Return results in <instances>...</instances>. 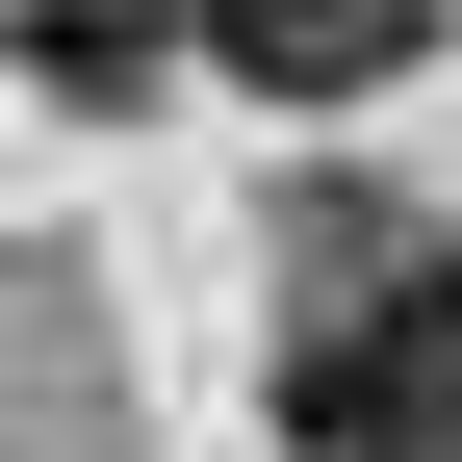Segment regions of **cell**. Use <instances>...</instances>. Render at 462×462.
<instances>
[{
    "instance_id": "2",
    "label": "cell",
    "mask_w": 462,
    "mask_h": 462,
    "mask_svg": "<svg viewBox=\"0 0 462 462\" xmlns=\"http://www.w3.org/2000/svg\"><path fill=\"white\" fill-rule=\"evenodd\" d=\"M180 26H206L257 103H385V78L437 51V0H180Z\"/></svg>"
},
{
    "instance_id": "3",
    "label": "cell",
    "mask_w": 462,
    "mask_h": 462,
    "mask_svg": "<svg viewBox=\"0 0 462 462\" xmlns=\"http://www.w3.org/2000/svg\"><path fill=\"white\" fill-rule=\"evenodd\" d=\"M154 51H180L154 0H26V78L51 103H154Z\"/></svg>"
},
{
    "instance_id": "1",
    "label": "cell",
    "mask_w": 462,
    "mask_h": 462,
    "mask_svg": "<svg viewBox=\"0 0 462 462\" xmlns=\"http://www.w3.org/2000/svg\"><path fill=\"white\" fill-rule=\"evenodd\" d=\"M282 462H462V231L437 206H282Z\"/></svg>"
}]
</instances>
